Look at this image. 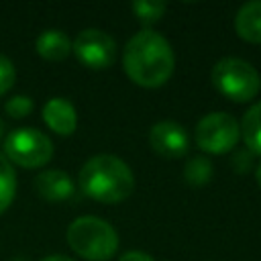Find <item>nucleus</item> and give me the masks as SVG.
<instances>
[{
	"mask_svg": "<svg viewBox=\"0 0 261 261\" xmlns=\"http://www.w3.org/2000/svg\"><path fill=\"white\" fill-rule=\"evenodd\" d=\"M122 65L135 84L143 88H159L171 77L175 55L163 35L143 29L128 39L122 53Z\"/></svg>",
	"mask_w": 261,
	"mask_h": 261,
	"instance_id": "nucleus-1",
	"label": "nucleus"
},
{
	"mask_svg": "<svg viewBox=\"0 0 261 261\" xmlns=\"http://www.w3.org/2000/svg\"><path fill=\"white\" fill-rule=\"evenodd\" d=\"M80 188L92 200L102 204H116L126 200L135 190V175L130 167L116 155L90 157L77 175Z\"/></svg>",
	"mask_w": 261,
	"mask_h": 261,
	"instance_id": "nucleus-2",
	"label": "nucleus"
},
{
	"mask_svg": "<svg viewBox=\"0 0 261 261\" xmlns=\"http://www.w3.org/2000/svg\"><path fill=\"white\" fill-rule=\"evenodd\" d=\"M67 243L88 261H106L118 249V234L98 216H80L67 228Z\"/></svg>",
	"mask_w": 261,
	"mask_h": 261,
	"instance_id": "nucleus-3",
	"label": "nucleus"
},
{
	"mask_svg": "<svg viewBox=\"0 0 261 261\" xmlns=\"http://www.w3.org/2000/svg\"><path fill=\"white\" fill-rule=\"evenodd\" d=\"M214 88L232 102H249L257 96L261 77L257 69L239 57H224L212 67Z\"/></svg>",
	"mask_w": 261,
	"mask_h": 261,
	"instance_id": "nucleus-4",
	"label": "nucleus"
},
{
	"mask_svg": "<svg viewBox=\"0 0 261 261\" xmlns=\"http://www.w3.org/2000/svg\"><path fill=\"white\" fill-rule=\"evenodd\" d=\"M4 157L29 169L41 167L51 161L53 143L45 133L33 126H20L4 139Z\"/></svg>",
	"mask_w": 261,
	"mask_h": 261,
	"instance_id": "nucleus-5",
	"label": "nucleus"
},
{
	"mask_svg": "<svg viewBox=\"0 0 261 261\" xmlns=\"http://www.w3.org/2000/svg\"><path fill=\"white\" fill-rule=\"evenodd\" d=\"M241 137L239 120L228 112H210L196 124V143L202 151L220 155L237 147Z\"/></svg>",
	"mask_w": 261,
	"mask_h": 261,
	"instance_id": "nucleus-6",
	"label": "nucleus"
},
{
	"mask_svg": "<svg viewBox=\"0 0 261 261\" xmlns=\"http://www.w3.org/2000/svg\"><path fill=\"white\" fill-rule=\"evenodd\" d=\"M71 51L86 67L104 69L116 59V41L100 29H84L71 43Z\"/></svg>",
	"mask_w": 261,
	"mask_h": 261,
	"instance_id": "nucleus-7",
	"label": "nucleus"
},
{
	"mask_svg": "<svg viewBox=\"0 0 261 261\" xmlns=\"http://www.w3.org/2000/svg\"><path fill=\"white\" fill-rule=\"evenodd\" d=\"M149 143L155 153L167 159H177L186 155L190 147V137L186 128L175 120H161L151 126L149 130Z\"/></svg>",
	"mask_w": 261,
	"mask_h": 261,
	"instance_id": "nucleus-8",
	"label": "nucleus"
},
{
	"mask_svg": "<svg viewBox=\"0 0 261 261\" xmlns=\"http://www.w3.org/2000/svg\"><path fill=\"white\" fill-rule=\"evenodd\" d=\"M43 120L45 124L57 135H71L77 126V112L75 106L65 98H49L43 106Z\"/></svg>",
	"mask_w": 261,
	"mask_h": 261,
	"instance_id": "nucleus-9",
	"label": "nucleus"
},
{
	"mask_svg": "<svg viewBox=\"0 0 261 261\" xmlns=\"http://www.w3.org/2000/svg\"><path fill=\"white\" fill-rule=\"evenodd\" d=\"M35 188L41 194V198L49 200V202H63L69 200L75 192L73 179L69 173L61 171V169H47L41 171L35 179Z\"/></svg>",
	"mask_w": 261,
	"mask_h": 261,
	"instance_id": "nucleus-10",
	"label": "nucleus"
},
{
	"mask_svg": "<svg viewBox=\"0 0 261 261\" xmlns=\"http://www.w3.org/2000/svg\"><path fill=\"white\" fill-rule=\"evenodd\" d=\"M35 49L43 59L61 61L71 53V39L59 29H47L37 37Z\"/></svg>",
	"mask_w": 261,
	"mask_h": 261,
	"instance_id": "nucleus-11",
	"label": "nucleus"
},
{
	"mask_svg": "<svg viewBox=\"0 0 261 261\" xmlns=\"http://www.w3.org/2000/svg\"><path fill=\"white\" fill-rule=\"evenodd\" d=\"M234 29L241 39L249 43H261V0L247 2L237 10Z\"/></svg>",
	"mask_w": 261,
	"mask_h": 261,
	"instance_id": "nucleus-12",
	"label": "nucleus"
},
{
	"mask_svg": "<svg viewBox=\"0 0 261 261\" xmlns=\"http://www.w3.org/2000/svg\"><path fill=\"white\" fill-rule=\"evenodd\" d=\"M241 124V137L247 149L255 155H261V102L253 104L245 114Z\"/></svg>",
	"mask_w": 261,
	"mask_h": 261,
	"instance_id": "nucleus-13",
	"label": "nucleus"
},
{
	"mask_svg": "<svg viewBox=\"0 0 261 261\" xmlns=\"http://www.w3.org/2000/svg\"><path fill=\"white\" fill-rule=\"evenodd\" d=\"M16 194V173L12 163L0 153V214L12 204Z\"/></svg>",
	"mask_w": 261,
	"mask_h": 261,
	"instance_id": "nucleus-14",
	"label": "nucleus"
},
{
	"mask_svg": "<svg viewBox=\"0 0 261 261\" xmlns=\"http://www.w3.org/2000/svg\"><path fill=\"white\" fill-rule=\"evenodd\" d=\"M212 161L208 157H192L186 165H184V177L190 186H206L212 179Z\"/></svg>",
	"mask_w": 261,
	"mask_h": 261,
	"instance_id": "nucleus-15",
	"label": "nucleus"
},
{
	"mask_svg": "<svg viewBox=\"0 0 261 261\" xmlns=\"http://www.w3.org/2000/svg\"><path fill=\"white\" fill-rule=\"evenodd\" d=\"M133 12L137 16V20H141L143 24H155L167 10V4L161 0H135L133 2Z\"/></svg>",
	"mask_w": 261,
	"mask_h": 261,
	"instance_id": "nucleus-16",
	"label": "nucleus"
},
{
	"mask_svg": "<svg viewBox=\"0 0 261 261\" xmlns=\"http://www.w3.org/2000/svg\"><path fill=\"white\" fill-rule=\"evenodd\" d=\"M33 108H35L33 98L31 96H22V94H16V96L8 98V102L4 104L6 114L12 116V118H24V116H29L33 112Z\"/></svg>",
	"mask_w": 261,
	"mask_h": 261,
	"instance_id": "nucleus-17",
	"label": "nucleus"
},
{
	"mask_svg": "<svg viewBox=\"0 0 261 261\" xmlns=\"http://www.w3.org/2000/svg\"><path fill=\"white\" fill-rule=\"evenodd\" d=\"M14 77H16V71H14V65L8 57L0 55V96L6 94L12 84H14Z\"/></svg>",
	"mask_w": 261,
	"mask_h": 261,
	"instance_id": "nucleus-18",
	"label": "nucleus"
},
{
	"mask_svg": "<svg viewBox=\"0 0 261 261\" xmlns=\"http://www.w3.org/2000/svg\"><path fill=\"white\" fill-rule=\"evenodd\" d=\"M118 261H155V259L143 251H126Z\"/></svg>",
	"mask_w": 261,
	"mask_h": 261,
	"instance_id": "nucleus-19",
	"label": "nucleus"
},
{
	"mask_svg": "<svg viewBox=\"0 0 261 261\" xmlns=\"http://www.w3.org/2000/svg\"><path fill=\"white\" fill-rule=\"evenodd\" d=\"M41 261H73V259H69L65 255H49V257H43Z\"/></svg>",
	"mask_w": 261,
	"mask_h": 261,
	"instance_id": "nucleus-20",
	"label": "nucleus"
},
{
	"mask_svg": "<svg viewBox=\"0 0 261 261\" xmlns=\"http://www.w3.org/2000/svg\"><path fill=\"white\" fill-rule=\"evenodd\" d=\"M255 177H257V184L261 186V163L257 165V169H255Z\"/></svg>",
	"mask_w": 261,
	"mask_h": 261,
	"instance_id": "nucleus-21",
	"label": "nucleus"
},
{
	"mask_svg": "<svg viewBox=\"0 0 261 261\" xmlns=\"http://www.w3.org/2000/svg\"><path fill=\"white\" fill-rule=\"evenodd\" d=\"M2 135H4V122L0 120V139H2Z\"/></svg>",
	"mask_w": 261,
	"mask_h": 261,
	"instance_id": "nucleus-22",
	"label": "nucleus"
},
{
	"mask_svg": "<svg viewBox=\"0 0 261 261\" xmlns=\"http://www.w3.org/2000/svg\"><path fill=\"white\" fill-rule=\"evenodd\" d=\"M259 88H261V86H259Z\"/></svg>",
	"mask_w": 261,
	"mask_h": 261,
	"instance_id": "nucleus-23",
	"label": "nucleus"
}]
</instances>
